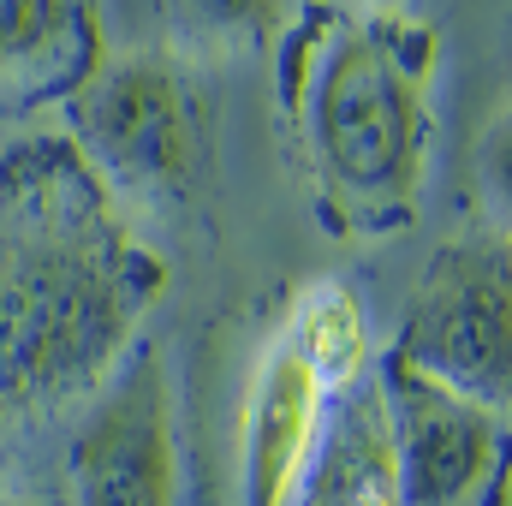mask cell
I'll use <instances>...</instances> for the list:
<instances>
[{
    "instance_id": "10",
    "label": "cell",
    "mask_w": 512,
    "mask_h": 506,
    "mask_svg": "<svg viewBox=\"0 0 512 506\" xmlns=\"http://www.w3.org/2000/svg\"><path fill=\"white\" fill-rule=\"evenodd\" d=\"M286 334L328 370L334 387L358 381L370 370V328H364V304L346 280H316L298 292L292 316H286Z\"/></svg>"
},
{
    "instance_id": "4",
    "label": "cell",
    "mask_w": 512,
    "mask_h": 506,
    "mask_svg": "<svg viewBox=\"0 0 512 506\" xmlns=\"http://www.w3.org/2000/svg\"><path fill=\"white\" fill-rule=\"evenodd\" d=\"M387 352L489 411H512V233L477 227L429 256Z\"/></svg>"
},
{
    "instance_id": "7",
    "label": "cell",
    "mask_w": 512,
    "mask_h": 506,
    "mask_svg": "<svg viewBox=\"0 0 512 506\" xmlns=\"http://www.w3.org/2000/svg\"><path fill=\"white\" fill-rule=\"evenodd\" d=\"M340 387L328 370L280 328V340L256 358L251 393H245V435H239V489L245 506H292L304 465L322 441L328 399Z\"/></svg>"
},
{
    "instance_id": "6",
    "label": "cell",
    "mask_w": 512,
    "mask_h": 506,
    "mask_svg": "<svg viewBox=\"0 0 512 506\" xmlns=\"http://www.w3.org/2000/svg\"><path fill=\"white\" fill-rule=\"evenodd\" d=\"M376 381L387 393L405 506H512V423L447 381L382 352Z\"/></svg>"
},
{
    "instance_id": "9",
    "label": "cell",
    "mask_w": 512,
    "mask_h": 506,
    "mask_svg": "<svg viewBox=\"0 0 512 506\" xmlns=\"http://www.w3.org/2000/svg\"><path fill=\"white\" fill-rule=\"evenodd\" d=\"M102 54L96 0H0V96H72Z\"/></svg>"
},
{
    "instance_id": "1",
    "label": "cell",
    "mask_w": 512,
    "mask_h": 506,
    "mask_svg": "<svg viewBox=\"0 0 512 506\" xmlns=\"http://www.w3.org/2000/svg\"><path fill=\"white\" fill-rule=\"evenodd\" d=\"M161 292V251L72 137L0 155V453L84 411Z\"/></svg>"
},
{
    "instance_id": "11",
    "label": "cell",
    "mask_w": 512,
    "mask_h": 506,
    "mask_svg": "<svg viewBox=\"0 0 512 506\" xmlns=\"http://www.w3.org/2000/svg\"><path fill=\"white\" fill-rule=\"evenodd\" d=\"M161 18L203 42H268L286 30L280 0H161Z\"/></svg>"
},
{
    "instance_id": "12",
    "label": "cell",
    "mask_w": 512,
    "mask_h": 506,
    "mask_svg": "<svg viewBox=\"0 0 512 506\" xmlns=\"http://www.w3.org/2000/svg\"><path fill=\"white\" fill-rule=\"evenodd\" d=\"M471 197L489 233H512V102L489 114L471 149Z\"/></svg>"
},
{
    "instance_id": "2",
    "label": "cell",
    "mask_w": 512,
    "mask_h": 506,
    "mask_svg": "<svg viewBox=\"0 0 512 506\" xmlns=\"http://www.w3.org/2000/svg\"><path fill=\"white\" fill-rule=\"evenodd\" d=\"M441 36L399 0H304L280 30V126L334 239L399 233L429 185Z\"/></svg>"
},
{
    "instance_id": "13",
    "label": "cell",
    "mask_w": 512,
    "mask_h": 506,
    "mask_svg": "<svg viewBox=\"0 0 512 506\" xmlns=\"http://www.w3.org/2000/svg\"><path fill=\"white\" fill-rule=\"evenodd\" d=\"M0 506H48V501H30V495H0Z\"/></svg>"
},
{
    "instance_id": "8",
    "label": "cell",
    "mask_w": 512,
    "mask_h": 506,
    "mask_svg": "<svg viewBox=\"0 0 512 506\" xmlns=\"http://www.w3.org/2000/svg\"><path fill=\"white\" fill-rule=\"evenodd\" d=\"M292 506H405L399 441H393V417H387L376 370H364L328 399L322 441L304 465Z\"/></svg>"
},
{
    "instance_id": "3",
    "label": "cell",
    "mask_w": 512,
    "mask_h": 506,
    "mask_svg": "<svg viewBox=\"0 0 512 506\" xmlns=\"http://www.w3.org/2000/svg\"><path fill=\"white\" fill-rule=\"evenodd\" d=\"M66 137L126 209H185L215 173V102L179 48L102 54L66 96Z\"/></svg>"
},
{
    "instance_id": "5",
    "label": "cell",
    "mask_w": 512,
    "mask_h": 506,
    "mask_svg": "<svg viewBox=\"0 0 512 506\" xmlns=\"http://www.w3.org/2000/svg\"><path fill=\"white\" fill-rule=\"evenodd\" d=\"M66 489L72 506H179V393L161 340H137L72 417Z\"/></svg>"
}]
</instances>
